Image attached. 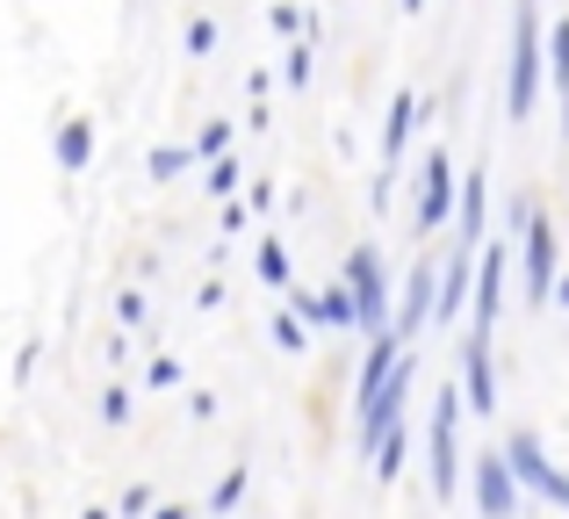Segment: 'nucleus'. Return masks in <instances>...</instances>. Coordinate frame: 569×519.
<instances>
[{"mask_svg":"<svg viewBox=\"0 0 569 519\" xmlns=\"http://www.w3.org/2000/svg\"><path fill=\"white\" fill-rule=\"evenodd\" d=\"M533 94H541V22H533V8H519V22H512V66H505V116L527 123Z\"/></svg>","mask_w":569,"mask_h":519,"instance_id":"nucleus-1","label":"nucleus"},{"mask_svg":"<svg viewBox=\"0 0 569 519\" xmlns=\"http://www.w3.org/2000/svg\"><path fill=\"white\" fill-rule=\"evenodd\" d=\"M461 390L440 382L432 397V498H455V477H461Z\"/></svg>","mask_w":569,"mask_h":519,"instance_id":"nucleus-2","label":"nucleus"},{"mask_svg":"<svg viewBox=\"0 0 569 519\" xmlns=\"http://www.w3.org/2000/svg\"><path fill=\"white\" fill-rule=\"evenodd\" d=\"M347 289H353V325H389V281H382V260L376 246H353L347 253Z\"/></svg>","mask_w":569,"mask_h":519,"instance_id":"nucleus-3","label":"nucleus"},{"mask_svg":"<svg viewBox=\"0 0 569 519\" xmlns=\"http://www.w3.org/2000/svg\"><path fill=\"white\" fill-rule=\"evenodd\" d=\"M519 231H527V303H556V224L533 210Z\"/></svg>","mask_w":569,"mask_h":519,"instance_id":"nucleus-4","label":"nucleus"},{"mask_svg":"<svg viewBox=\"0 0 569 519\" xmlns=\"http://www.w3.org/2000/svg\"><path fill=\"white\" fill-rule=\"evenodd\" d=\"M476 506H483L490 519H512L519 512V477H512V462H505V448L476 462Z\"/></svg>","mask_w":569,"mask_h":519,"instance_id":"nucleus-5","label":"nucleus"},{"mask_svg":"<svg viewBox=\"0 0 569 519\" xmlns=\"http://www.w3.org/2000/svg\"><path fill=\"white\" fill-rule=\"evenodd\" d=\"M461 405L469 411H498V376H490V332H476L461 347Z\"/></svg>","mask_w":569,"mask_h":519,"instance_id":"nucleus-6","label":"nucleus"},{"mask_svg":"<svg viewBox=\"0 0 569 519\" xmlns=\"http://www.w3.org/2000/svg\"><path fill=\"white\" fill-rule=\"evenodd\" d=\"M498 296H505V253H498V246H476V281H469L476 332H490V325H498Z\"/></svg>","mask_w":569,"mask_h":519,"instance_id":"nucleus-7","label":"nucleus"},{"mask_svg":"<svg viewBox=\"0 0 569 519\" xmlns=\"http://www.w3.org/2000/svg\"><path fill=\"white\" fill-rule=\"evenodd\" d=\"M447 210H455V167H447V152H432L426 181H418V231H440Z\"/></svg>","mask_w":569,"mask_h":519,"instance_id":"nucleus-8","label":"nucleus"},{"mask_svg":"<svg viewBox=\"0 0 569 519\" xmlns=\"http://www.w3.org/2000/svg\"><path fill=\"white\" fill-rule=\"evenodd\" d=\"M432 289H440V267H432V260H418L411 275H403V303H397V332H403V339H411L418 325L432 318Z\"/></svg>","mask_w":569,"mask_h":519,"instance_id":"nucleus-9","label":"nucleus"},{"mask_svg":"<svg viewBox=\"0 0 569 519\" xmlns=\"http://www.w3.org/2000/svg\"><path fill=\"white\" fill-rule=\"evenodd\" d=\"M483 202H490V181L483 173H469V181L455 188V239H461V253H476V246H483Z\"/></svg>","mask_w":569,"mask_h":519,"instance_id":"nucleus-10","label":"nucleus"},{"mask_svg":"<svg viewBox=\"0 0 569 519\" xmlns=\"http://www.w3.org/2000/svg\"><path fill=\"white\" fill-rule=\"evenodd\" d=\"M505 462H512V477L527 483V491H548V483H556V469H548V455H541V440H533V433L505 440Z\"/></svg>","mask_w":569,"mask_h":519,"instance_id":"nucleus-11","label":"nucleus"},{"mask_svg":"<svg viewBox=\"0 0 569 519\" xmlns=\"http://www.w3.org/2000/svg\"><path fill=\"white\" fill-rule=\"evenodd\" d=\"M411 123H418V94L403 87V94L389 101V116H382V173H397V152H403V138H411Z\"/></svg>","mask_w":569,"mask_h":519,"instance_id":"nucleus-12","label":"nucleus"},{"mask_svg":"<svg viewBox=\"0 0 569 519\" xmlns=\"http://www.w3.org/2000/svg\"><path fill=\"white\" fill-rule=\"evenodd\" d=\"M296 310H303L310 325H353V289H347V281H332L325 296H303Z\"/></svg>","mask_w":569,"mask_h":519,"instance_id":"nucleus-13","label":"nucleus"},{"mask_svg":"<svg viewBox=\"0 0 569 519\" xmlns=\"http://www.w3.org/2000/svg\"><path fill=\"white\" fill-rule=\"evenodd\" d=\"M87 159H94V123H66V130H58V167L80 173Z\"/></svg>","mask_w":569,"mask_h":519,"instance_id":"nucleus-14","label":"nucleus"},{"mask_svg":"<svg viewBox=\"0 0 569 519\" xmlns=\"http://www.w3.org/2000/svg\"><path fill=\"white\" fill-rule=\"evenodd\" d=\"M260 281H267V289H289V246H281V239L260 246Z\"/></svg>","mask_w":569,"mask_h":519,"instance_id":"nucleus-15","label":"nucleus"},{"mask_svg":"<svg viewBox=\"0 0 569 519\" xmlns=\"http://www.w3.org/2000/svg\"><path fill=\"white\" fill-rule=\"evenodd\" d=\"M238 173H246V167H238L231 152H217V159H209V173H202V188H209V196H231V188H238Z\"/></svg>","mask_w":569,"mask_h":519,"instance_id":"nucleus-16","label":"nucleus"},{"mask_svg":"<svg viewBox=\"0 0 569 519\" xmlns=\"http://www.w3.org/2000/svg\"><path fill=\"white\" fill-rule=\"evenodd\" d=\"M548 72H556V87L569 94V22L548 29Z\"/></svg>","mask_w":569,"mask_h":519,"instance_id":"nucleus-17","label":"nucleus"},{"mask_svg":"<svg viewBox=\"0 0 569 519\" xmlns=\"http://www.w3.org/2000/svg\"><path fill=\"white\" fill-rule=\"evenodd\" d=\"M188 159H194V144H159V152H152V181H173V173H188Z\"/></svg>","mask_w":569,"mask_h":519,"instance_id":"nucleus-18","label":"nucleus"},{"mask_svg":"<svg viewBox=\"0 0 569 519\" xmlns=\"http://www.w3.org/2000/svg\"><path fill=\"white\" fill-rule=\"evenodd\" d=\"M274 347L303 353V310H274Z\"/></svg>","mask_w":569,"mask_h":519,"instance_id":"nucleus-19","label":"nucleus"},{"mask_svg":"<svg viewBox=\"0 0 569 519\" xmlns=\"http://www.w3.org/2000/svg\"><path fill=\"white\" fill-rule=\"evenodd\" d=\"M231 152V123H202V138H194V159H217Z\"/></svg>","mask_w":569,"mask_h":519,"instance_id":"nucleus-20","label":"nucleus"},{"mask_svg":"<svg viewBox=\"0 0 569 519\" xmlns=\"http://www.w3.org/2000/svg\"><path fill=\"white\" fill-rule=\"evenodd\" d=\"M238 491H246V469H231V477L217 483V498H209V506H217V512H223V506H238Z\"/></svg>","mask_w":569,"mask_h":519,"instance_id":"nucleus-21","label":"nucleus"},{"mask_svg":"<svg viewBox=\"0 0 569 519\" xmlns=\"http://www.w3.org/2000/svg\"><path fill=\"white\" fill-rule=\"evenodd\" d=\"M173 382H181V361H173V353H159V361H152V390H173Z\"/></svg>","mask_w":569,"mask_h":519,"instance_id":"nucleus-22","label":"nucleus"},{"mask_svg":"<svg viewBox=\"0 0 569 519\" xmlns=\"http://www.w3.org/2000/svg\"><path fill=\"white\" fill-rule=\"evenodd\" d=\"M217 43V22H188V58H202Z\"/></svg>","mask_w":569,"mask_h":519,"instance_id":"nucleus-23","label":"nucleus"},{"mask_svg":"<svg viewBox=\"0 0 569 519\" xmlns=\"http://www.w3.org/2000/svg\"><path fill=\"white\" fill-rule=\"evenodd\" d=\"M101 419L123 426V419H130V397H123V390H109V397H101Z\"/></svg>","mask_w":569,"mask_h":519,"instance_id":"nucleus-24","label":"nucleus"},{"mask_svg":"<svg viewBox=\"0 0 569 519\" xmlns=\"http://www.w3.org/2000/svg\"><path fill=\"white\" fill-rule=\"evenodd\" d=\"M310 58H318V51H310V43H296V51H289V80H296V87L310 80Z\"/></svg>","mask_w":569,"mask_h":519,"instance_id":"nucleus-25","label":"nucleus"},{"mask_svg":"<svg viewBox=\"0 0 569 519\" xmlns=\"http://www.w3.org/2000/svg\"><path fill=\"white\" fill-rule=\"evenodd\" d=\"M274 29H281V37H296V29H303V14H296L289 0H274Z\"/></svg>","mask_w":569,"mask_h":519,"instance_id":"nucleus-26","label":"nucleus"},{"mask_svg":"<svg viewBox=\"0 0 569 519\" xmlns=\"http://www.w3.org/2000/svg\"><path fill=\"white\" fill-rule=\"evenodd\" d=\"M541 498H548V506H569V477H556V483H548Z\"/></svg>","mask_w":569,"mask_h":519,"instance_id":"nucleus-27","label":"nucleus"},{"mask_svg":"<svg viewBox=\"0 0 569 519\" xmlns=\"http://www.w3.org/2000/svg\"><path fill=\"white\" fill-rule=\"evenodd\" d=\"M397 8H403V14H418V8H426V0H397Z\"/></svg>","mask_w":569,"mask_h":519,"instance_id":"nucleus-28","label":"nucleus"},{"mask_svg":"<svg viewBox=\"0 0 569 519\" xmlns=\"http://www.w3.org/2000/svg\"><path fill=\"white\" fill-rule=\"evenodd\" d=\"M556 296H562V303H569V275H562V281H556Z\"/></svg>","mask_w":569,"mask_h":519,"instance_id":"nucleus-29","label":"nucleus"}]
</instances>
